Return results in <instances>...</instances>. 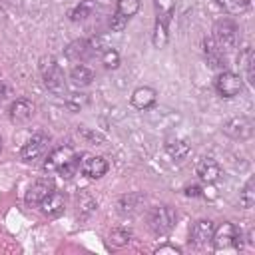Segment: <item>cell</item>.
<instances>
[{"instance_id":"obj_1","label":"cell","mask_w":255,"mask_h":255,"mask_svg":"<svg viewBox=\"0 0 255 255\" xmlns=\"http://www.w3.org/2000/svg\"><path fill=\"white\" fill-rule=\"evenodd\" d=\"M213 42L215 46L223 52V50H231L237 46L239 42V28L231 18H221L215 22L213 26Z\"/></svg>"},{"instance_id":"obj_2","label":"cell","mask_w":255,"mask_h":255,"mask_svg":"<svg viewBox=\"0 0 255 255\" xmlns=\"http://www.w3.org/2000/svg\"><path fill=\"white\" fill-rule=\"evenodd\" d=\"M175 211L169 205H157L147 215V225L155 235H165L175 225Z\"/></svg>"},{"instance_id":"obj_3","label":"cell","mask_w":255,"mask_h":255,"mask_svg":"<svg viewBox=\"0 0 255 255\" xmlns=\"http://www.w3.org/2000/svg\"><path fill=\"white\" fill-rule=\"evenodd\" d=\"M42 78H44V86L56 94V96H64L66 94V80H64V72L58 66V62L54 58H46L42 62Z\"/></svg>"},{"instance_id":"obj_4","label":"cell","mask_w":255,"mask_h":255,"mask_svg":"<svg viewBox=\"0 0 255 255\" xmlns=\"http://www.w3.org/2000/svg\"><path fill=\"white\" fill-rule=\"evenodd\" d=\"M215 88H217L219 96H223V98H233V96H237V94L243 90V80H241L239 74L225 70V72H221V74L217 76Z\"/></svg>"},{"instance_id":"obj_5","label":"cell","mask_w":255,"mask_h":255,"mask_svg":"<svg viewBox=\"0 0 255 255\" xmlns=\"http://www.w3.org/2000/svg\"><path fill=\"white\" fill-rule=\"evenodd\" d=\"M76 159V151L70 147V145H60V147H56L50 155H48V159H46V163H44V169L50 173V171H60L64 165H68L70 161H74Z\"/></svg>"},{"instance_id":"obj_6","label":"cell","mask_w":255,"mask_h":255,"mask_svg":"<svg viewBox=\"0 0 255 255\" xmlns=\"http://www.w3.org/2000/svg\"><path fill=\"white\" fill-rule=\"evenodd\" d=\"M237 235H239V229H237L233 223L225 221V223H221L219 227H215V229H213L211 243H213V247H215L217 251H219V249H227V247L235 245Z\"/></svg>"},{"instance_id":"obj_7","label":"cell","mask_w":255,"mask_h":255,"mask_svg":"<svg viewBox=\"0 0 255 255\" xmlns=\"http://www.w3.org/2000/svg\"><path fill=\"white\" fill-rule=\"evenodd\" d=\"M48 141H50V137H48L46 133H36V135H32V137L22 145L20 157H22L24 161H32V159L40 157V155L46 151Z\"/></svg>"},{"instance_id":"obj_8","label":"cell","mask_w":255,"mask_h":255,"mask_svg":"<svg viewBox=\"0 0 255 255\" xmlns=\"http://www.w3.org/2000/svg\"><path fill=\"white\" fill-rule=\"evenodd\" d=\"M34 112H36V106H34L30 100L18 98V100H14L12 106H10V122L16 124V126H22V124H26V122L32 120Z\"/></svg>"},{"instance_id":"obj_9","label":"cell","mask_w":255,"mask_h":255,"mask_svg":"<svg viewBox=\"0 0 255 255\" xmlns=\"http://www.w3.org/2000/svg\"><path fill=\"white\" fill-rule=\"evenodd\" d=\"M223 131L233 139H247L253 133V122L249 118H231L223 124Z\"/></svg>"},{"instance_id":"obj_10","label":"cell","mask_w":255,"mask_h":255,"mask_svg":"<svg viewBox=\"0 0 255 255\" xmlns=\"http://www.w3.org/2000/svg\"><path fill=\"white\" fill-rule=\"evenodd\" d=\"M52 191H54V183H52L50 179H38V181L26 191V205L38 207Z\"/></svg>"},{"instance_id":"obj_11","label":"cell","mask_w":255,"mask_h":255,"mask_svg":"<svg viewBox=\"0 0 255 255\" xmlns=\"http://www.w3.org/2000/svg\"><path fill=\"white\" fill-rule=\"evenodd\" d=\"M80 171L86 175V177H92V179H98L102 175H106L108 171V161L100 155H86L82 161H80Z\"/></svg>"},{"instance_id":"obj_12","label":"cell","mask_w":255,"mask_h":255,"mask_svg":"<svg viewBox=\"0 0 255 255\" xmlns=\"http://www.w3.org/2000/svg\"><path fill=\"white\" fill-rule=\"evenodd\" d=\"M96 50H98V46H96L94 42L76 40V42H72V44L66 48V56H68V60H72V62H84V60H88L92 54H96Z\"/></svg>"},{"instance_id":"obj_13","label":"cell","mask_w":255,"mask_h":255,"mask_svg":"<svg viewBox=\"0 0 255 255\" xmlns=\"http://www.w3.org/2000/svg\"><path fill=\"white\" fill-rule=\"evenodd\" d=\"M40 209H42V213L46 215V217H50V219H54V217H60L62 213H64V207H66V201H64V195L62 193H58V191H52L40 205H38Z\"/></svg>"},{"instance_id":"obj_14","label":"cell","mask_w":255,"mask_h":255,"mask_svg":"<svg viewBox=\"0 0 255 255\" xmlns=\"http://www.w3.org/2000/svg\"><path fill=\"white\" fill-rule=\"evenodd\" d=\"M213 229H215L213 221H209V219H199V221L193 225V229H191V241H193L197 247H203V245L211 243Z\"/></svg>"},{"instance_id":"obj_15","label":"cell","mask_w":255,"mask_h":255,"mask_svg":"<svg viewBox=\"0 0 255 255\" xmlns=\"http://www.w3.org/2000/svg\"><path fill=\"white\" fill-rule=\"evenodd\" d=\"M197 175H199V179L205 181V183H215V181L219 179V175H221V167H219V163H217L215 159L203 157V159L197 163Z\"/></svg>"},{"instance_id":"obj_16","label":"cell","mask_w":255,"mask_h":255,"mask_svg":"<svg viewBox=\"0 0 255 255\" xmlns=\"http://www.w3.org/2000/svg\"><path fill=\"white\" fill-rule=\"evenodd\" d=\"M155 96L157 94H155L153 88L141 86V88L133 90V94H131V106L135 110H147V108H151L155 104Z\"/></svg>"},{"instance_id":"obj_17","label":"cell","mask_w":255,"mask_h":255,"mask_svg":"<svg viewBox=\"0 0 255 255\" xmlns=\"http://www.w3.org/2000/svg\"><path fill=\"white\" fill-rule=\"evenodd\" d=\"M165 151H167L169 157H173V159H183V157L189 155L191 147H189V143H187L185 139H177V137H175V139H167Z\"/></svg>"},{"instance_id":"obj_18","label":"cell","mask_w":255,"mask_h":255,"mask_svg":"<svg viewBox=\"0 0 255 255\" xmlns=\"http://www.w3.org/2000/svg\"><path fill=\"white\" fill-rule=\"evenodd\" d=\"M70 80H72L74 84H78V86H88V84H92V80H94V70L88 68V66H84V64H78V66L72 68Z\"/></svg>"},{"instance_id":"obj_19","label":"cell","mask_w":255,"mask_h":255,"mask_svg":"<svg viewBox=\"0 0 255 255\" xmlns=\"http://www.w3.org/2000/svg\"><path fill=\"white\" fill-rule=\"evenodd\" d=\"M167 18H159L157 16V22H155V28H153V46L155 48H163L167 44Z\"/></svg>"},{"instance_id":"obj_20","label":"cell","mask_w":255,"mask_h":255,"mask_svg":"<svg viewBox=\"0 0 255 255\" xmlns=\"http://www.w3.org/2000/svg\"><path fill=\"white\" fill-rule=\"evenodd\" d=\"M239 201H241V205H243L245 209H249V207L255 205V179H253V177H249L247 183H245V187L241 189Z\"/></svg>"},{"instance_id":"obj_21","label":"cell","mask_w":255,"mask_h":255,"mask_svg":"<svg viewBox=\"0 0 255 255\" xmlns=\"http://www.w3.org/2000/svg\"><path fill=\"white\" fill-rule=\"evenodd\" d=\"M94 8H96V2L94 0H82L74 10H72V20L74 22H78V20H86L88 16H92V12H94Z\"/></svg>"},{"instance_id":"obj_22","label":"cell","mask_w":255,"mask_h":255,"mask_svg":"<svg viewBox=\"0 0 255 255\" xmlns=\"http://www.w3.org/2000/svg\"><path fill=\"white\" fill-rule=\"evenodd\" d=\"M219 6H223L229 14H241L249 8V0H217Z\"/></svg>"},{"instance_id":"obj_23","label":"cell","mask_w":255,"mask_h":255,"mask_svg":"<svg viewBox=\"0 0 255 255\" xmlns=\"http://www.w3.org/2000/svg\"><path fill=\"white\" fill-rule=\"evenodd\" d=\"M66 106H68V110H72V112H80L82 108L88 106V96H86V94H80V92L70 94V96H66Z\"/></svg>"},{"instance_id":"obj_24","label":"cell","mask_w":255,"mask_h":255,"mask_svg":"<svg viewBox=\"0 0 255 255\" xmlns=\"http://www.w3.org/2000/svg\"><path fill=\"white\" fill-rule=\"evenodd\" d=\"M139 10V0H118V12L126 18L135 16Z\"/></svg>"},{"instance_id":"obj_25","label":"cell","mask_w":255,"mask_h":255,"mask_svg":"<svg viewBox=\"0 0 255 255\" xmlns=\"http://www.w3.org/2000/svg\"><path fill=\"white\" fill-rule=\"evenodd\" d=\"M129 239H131V233L126 231V229H114V231L110 233V243L116 245V247H124V245H128Z\"/></svg>"},{"instance_id":"obj_26","label":"cell","mask_w":255,"mask_h":255,"mask_svg":"<svg viewBox=\"0 0 255 255\" xmlns=\"http://www.w3.org/2000/svg\"><path fill=\"white\" fill-rule=\"evenodd\" d=\"M102 64L106 68H118L120 66V54L114 48H108L102 52Z\"/></svg>"},{"instance_id":"obj_27","label":"cell","mask_w":255,"mask_h":255,"mask_svg":"<svg viewBox=\"0 0 255 255\" xmlns=\"http://www.w3.org/2000/svg\"><path fill=\"white\" fill-rule=\"evenodd\" d=\"M128 20H129V18L122 16L120 12L112 14V18H110V30H112V32H122V30L128 26Z\"/></svg>"},{"instance_id":"obj_28","label":"cell","mask_w":255,"mask_h":255,"mask_svg":"<svg viewBox=\"0 0 255 255\" xmlns=\"http://www.w3.org/2000/svg\"><path fill=\"white\" fill-rule=\"evenodd\" d=\"M245 70H247V80H249V84H253V82H255V74H253V50H251V48L245 52Z\"/></svg>"},{"instance_id":"obj_29","label":"cell","mask_w":255,"mask_h":255,"mask_svg":"<svg viewBox=\"0 0 255 255\" xmlns=\"http://www.w3.org/2000/svg\"><path fill=\"white\" fill-rule=\"evenodd\" d=\"M155 253H157V255H163V253L179 255V249H177V247H173V245H161V247H157V249H155Z\"/></svg>"},{"instance_id":"obj_30","label":"cell","mask_w":255,"mask_h":255,"mask_svg":"<svg viewBox=\"0 0 255 255\" xmlns=\"http://www.w3.org/2000/svg\"><path fill=\"white\" fill-rule=\"evenodd\" d=\"M185 195H189V197H197V195H201V187H197V185H189V187H185Z\"/></svg>"},{"instance_id":"obj_31","label":"cell","mask_w":255,"mask_h":255,"mask_svg":"<svg viewBox=\"0 0 255 255\" xmlns=\"http://www.w3.org/2000/svg\"><path fill=\"white\" fill-rule=\"evenodd\" d=\"M96 4H102V6H108V4H112V0H94Z\"/></svg>"},{"instance_id":"obj_32","label":"cell","mask_w":255,"mask_h":255,"mask_svg":"<svg viewBox=\"0 0 255 255\" xmlns=\"http://www.w3.org/2000/svg\"><path fill=\"white\" fill-rule=\"evenodd\" d=\"M0 151H2V139H0Z\"/></svg>"}]
</instances>
